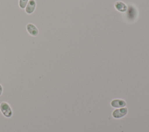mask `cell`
Instances as JSON below:
<instances>
[{
	"mask_svg": "<svg viewBox=\"0 0 149 132\" xmlns=\"http://www.w3.org/2000/svg\"><path fill=\"white\" fill-rule=\"evenodd\" d=\"M2 90H3L2 86V85L0 84V96H1V94H2Z\"/></svg>",
	"mask_w": 149,
	"mask_h": 132,
	"instance_id": "ba28073f",
	"label": "cell"
},
{
	"mask_svg": "<svg viewBox=\"0 0 149 132\" xmlns=\"http://www.w3.org/2000/svg\"><path fill=\"white\" fill-rule=\"evenodd\" d=\"M114 7L116 10L122 13H124L127 10V6L126 4L120 1H116L114 3Z\"/></svg>",
	"mask_w": 149,
	"mask_h": 132,
	"instance_id": "5b68a950",
	"label": "cell"
},
{
	"mask_svg": "<svg viewBox=\"0 0 149 132\" xmlns=\"http://www.w3.org/2000/svg\"><path fill=\"white\" fill-rule=\"evenodd\" d=\"M0 110L2 115L6 118H9L12 116V111L9 105L6 102H2L0 104Z\"/></svg>",
	"mask_w": 149,
	"mask_h": 132,
	"instance_id": "6da1fadb",
	"label": "cell"
},
{
	"mask_svg": "<svg viewBox=\"0 0 149 132\" xmlns=\"http://www.w3.org/2000/svg\"><path fill=\"white\" fill-rule=\"evenodd\" d=\"M111 105L113 108H119L125 107L126 105V102L122 99H114L111 102Z\"/></svg>",
	"mask_w": 149,
	"mask_h": 132,
	"instance_id": "8992f818",
	"label": "cell"
},
{
	"mask_svg": "<svg viewBox=\"0 0 149 132\" xmlns=\"http://www.w3.org/2000/svg\"><path fill=\"white\" fill-rule=\"evenodd\" d=\"M29 0H19V6L21 9H25Z\"/></svg>",
	"mask_w": 149,
	"mask_h": 132,
	"instance_id": "52a82bcc",
	"label": "cell"
},
{
	"mask_svg": "<svg viewBox=\"0 0 149 132\" xmlns=\"http://www.w3.org/2000/svg\"><path fill=\"white\" fill-rule=\"evenodd\" d=\"M26 30L27 32L32 36L36 37L38 35V30L37 27L33 24L30 23L26 25Z\"/></svg>",
	"mask_w": 149,
	"mask_h": 132,
	"instance_id": "3957f363",
	"label": "cell"
},
{
	"mask_svg": "<svg viewBox=\"0 0 149 132\" xmlns=\"http://www.w3.org/2000/svg\"><path fill=\"white\" fill-rule=\"evenodd\" d=\"M127 113V109L126 107H122L115 109L112 113V116L115 119H120L124 117Z\"/></svg>",
	"mask_w": 149,
	"mask_h": 132,
	"instance_id": "7a4b0ae2",
	"label": "cell"
},
{
	"mask_svg": "<svg viewBox=\"0 0 149 132\" xmlns=\"http://www.w3.org/2000/svg\"><path fill=\"white\" fill-rule=\"evenodd\" d=\"M36 2L35 0H29L24 10L25 12L27 14H32L36 9Z\"/></svg>",
	"mask_w": 149,
	"mask_h": 132,
	"instance_id": "277c9868",
	"label": "cell"
}]
</instances>
